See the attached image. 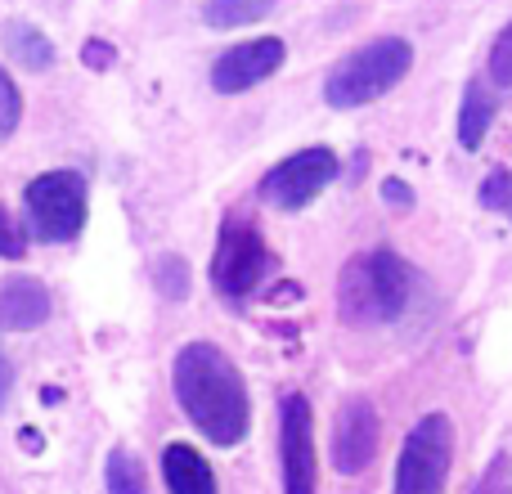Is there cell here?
Wrapping results in <instances>:
<instances>
[{
	"instance_id": "obj_11",
	"label": "cell",
	"mask_w": 512,
	"mask_h": 494,
	"mask_svg": "<svg viewBox=\"0 0 512 494\" xmlns=\"http://www.w3.org/2000/svg\"><path fill=\"white\" fill-rule=\"evenodd\" d=\"M50 319V292L36 279H14L0 283V328H14V333H27V328L45 324Z\"/></svg>"
},
{
	"instance_id": "obj_9",
	"label": "cell",
	"mask_w": 512,
	"mask_h": 494,
	"mask_svg": "<svg viewBox=\"0 0 512 494\" xmlns=\"http://www.w3.org/2000/svg\"><path fill=\"white\" fill-rule=\"evenodd\" d=\"M283 41L279 36H256V41H243L234 50H225L221 59L212 63V86L221 95H239V90H252L261 86L265 77L283 68Z\"/></svg>"
},
{
	"instance_id": "obj_10",
	"label": "cell",
	"mask_w": 512,
	"mask_h": 494,
	"mask_svg": "<svg viewBox=\"0 0 512 494\" xmlns=\"http://www.w3.org/2000/svg\"><path fill=\"white\" fill-rule=\"evenodd\" d=\"M378 454V409L369 400H346L333 432V463L342 477H360Z\"/></svg>"
},
{
	"instance_id": "obj_14",
	"label": "cell",
	"mask_w": 512,
	"mask_h": 494,
	"mask_svg": "<svg viewBox=\"0 0 512 494\" xmlns=\"http://www.w3.org/2000/svg\"><path fill=\"white\" fill-rule=\"evenodd\" d=\"M5 45H9V54H14L23 68H32V72H45L54 63L50 41H45L36 27H27V23H9L5 27Z\"/></svg>"
},
{
	"instance_id": "obj_1",
	"label": "cell",
	"mask_w": 512,
	"mask_h": 494,
	"mask_svg": "<svg viewBox=\"0 0 512 494\" xmlns=\"http://www.w3.org/2000/svg\"><path fill=\"white\" fill-rule=\"evenodd\" d=\"M171 382H176V400L189 414V423L212 445H239L248 436L252 423L248 387H243V373L234 369V360L221 346L212 342L180 346Z\"/></svg>"
},
{
	"instance_id": "obj_18",
	"label": "cell",
	"mask_w": 512,
	"mask_h": 494,
	"mask_svg": "<svg viewBox=\"0 0 512 494\" xmlns=\"http://www.w3.org/2000/svg\"><path fill=\"white\" fill-rule=\"evenodd\" d=\"M490 81L495 86H512V23L499 32L495 50H490Z\"/></svg>"
},
{
	"instance_id": "obj_26",
	"label": "cell",
	"mask_w": 512,
	"mask_h": 494,
	"mask_svg": "<svg viewBox=\"0 0 512 494\" xmlns=\"http://www.w3.org/2000/svg\"><path fill=\"white\" fill-rule=\"evenodd\" d=\"M508 216H512V198H508Z\"/></svg>"
},
{
	"instance_id": "obj_3",
	"label": "cell",
	"mask_w": 512,
	"mask_h": 494,
	"mask_svg": "<svg viewBox=\"0 0 512 494\" xmlns=\"http://www.w3.org/2000/svg\"><path fill=\"white\" fill-rule=\"evenodd\" d=\"M414 68V50L400 36H382V41L360 45L355 54H346L324 81V99L337 108V113H351V108H364L373 99H382L387 90H396L400 81Z\"/></svg>"
},
{
	"instance_id": "obj_13",
	"label": "cell",
	"mask_w": 512,
	"mask_h": 494,
	"mask_svg": "<svg viewBox=\"0 0 512 494\" xmlns=\"http://www.w3.org/2000/svg\"><path fill=\"white\" fill-rule=\"evenodd\" d=\"M490 122H495V95H490V86L472 81V86L463 90V108H459V144L463 149H481Z\"/></svg>"
},
{
	"instance_id": "obj_24",
	"label": "cell",
	"mask_w": 512,
	"mask_h": 494,
	"mask_svg": "<svg viewBox=\"0 0 512 494\" xmlns=\"http://www.w3.org/2000/svg\"><path fill=\"white\" fill-rule=\"evenodd\" d=\"M9 387H14V369H9L5 351H0V405H5V400H9Z\"/></svg>"
},
{
	"instance_id": "obj_19",
	"label": "cell",
	"mask_w": 512,
	"mask_h": 494,
	"mask_svg": "<svg viewBox=\"0 0 512 494\" xmlns=\"http://www.w3.org/2000/svg\"><path fill=\"white\" fill-rule=\"evenodd\" d=\"M508 198H512V176L508 171H490L486 185H481V207H490V212H508Z\"/></svg>"
},
{
	"instance_id": "obj_25",
	"label": "cell",
	"mask_w": 512,
	"mask_h": 494,
	"mask_svg": "<svg viewBox=\"0 0 512 494\" xmlns=\"http://www.w3.org/2000/svg\"><path fill=\"white\" fill-rule=\"evenodd\" d=\"M382 194H387V203H409L405 180H387V185H382Z\"/></svg>"
},
{
	"instance_id": "obj_17",
	"label": "cell",
	"mask_w": 512,
	"mask_h": 494,
	"mask_svg": "<svg viewBox=\"0 0 512 494\" xmlns=\"http://www.w3.org/2000/svg\"><path fill=\"white\" fill-rule=\"evenodd\" d=\"M18 117H23V95H18V86L5 77V72H0V140H5V135H14Z\"/></svg>"
},
{
	"instance_id": "obj_22",
	"label": "cell",
	"mask_w": 512,
	"mask_h": 494,
	"mask_svg": "<svg viewBox=\"0 0 512 494\" xmlns=\"http://www.w3.org/2000/svg\"><path fill=\"white\" fill-rule=\"evenodd\" d=\"M0 256H9V261H14V256H23V234L14 230V221H9L5 207H0Z\"/></svg>"
},
{
	"instance_id": "obj_15",
	"label": "cell",
	"mask_w": 512,
	"mask_h": 494,
	"mask_svg": "<svg viewBox=\"0 0 512 494\" xmlns=\"http://www.w3.org/2000/svg\"><path fill=\"white\" fill-rule=\"evenodd\" d=\"M274 9V0H207L203 5V23L207 27H248L256 18H265Z\"/></svg>"
},
{
	"instance_id": "obj_6",
	"label": "cell",
	"mask_w": 512,
	"mask_h": 494,
	"mask_svg": "<svg viewBox=\"0 0 512 494\" xmlns=\"http://www.w3.org/2000/svg\"><path fill=\"white\" fill-rule=\"evenodd\" d=\"M337 171H342L337 153L324 149V144H310V149L292 153V158H283L279 167L265 171L261 198L270 207H279V212H297V207L315 203V198L324 194L328 185H333Z\"/></svg>"
},
{
	"instance_id": "obj_20",
	"label": "cell",
	"mask_w": 512,
	"mask_h": 494,
	"mask_svg": "<svg viewBox=\"0 0 512 494\" xmlns=\"http://www.w3.org/2000/svg\"><path fill=\"white\" fill-rule=\"evenodd\" d=\"M158 288L167 292V297H185L189 292V279H185V261H180V256H167V261L158 265Z\"/></svg>"
},
{
	"instance_id": "obj_8",
	"label": "cell",
	"mask_w": 512,
	"mask_h": 494,
	"mask_svg": "<svg viewBox=\"0 0 512 494\" xmlns=\"http://www.w3.org/2000/svg\"><path fill=\"white\" fill-rule=\"evenodd\" d=\"M283 494H315V414L306 396H283L279 405Z\"/></svg>"
},
{
	"instance_id": "obj_7",
	"label": "cell",
	"mask_w": 512,
	"mask_h": 494,
	"mask_svg": "<svg viewBox=\"0 0 512 494\" xmlns=\"http://www.w3.org/2000/svg\"><path fill=\"white\" fill-rule=\"evenodd\" d=\"M270 247L252 230L248 221H225L221 243H216V261H212V279L225 297L243 301L248 292L261 288V279L270 274Z\"/></svg>"
},
{
	"instance_id": "obj_16",
	"label": "cell",
	"mask_w": 512,
	"mask_h": 494,
	"mask_svg": "<svg viewBox=\"0 0 512 494\" xmlns=\"http://www.w3.org/2000/svg\"><path fill=\"white\" fill-rule=\"evenodd\" d=\"M108 494H149V481H144V463L135 459L131 450H113L104 468Z\"/></svg>"
},
{
	"instance_id": "obj_23",
	"label": "cell",
	"mask_w": 512,
	"mask_h": 494,
	"mask_svg": "<svg viewBox=\"0 0 512 494\" xmlns=\"http://www.w3.org/2000/svg\"><path fill=\"white\" fill-rule=\"evenodd\" d=\"M81 59H86L90 68H108V63H113V50H108L104 41H90L86 50H81Z\"/></svg>"
},
{
	"instance_id": "obj_5",
	"label": "cell",
	"mask_w": 512,
	"mask_h": 494,
	"mask_svg": "<svg viewBox=\"0 0 512 494\" xmlns=\"http://www.w3.org/2000/svg\"><path fill=\"white\" fill-rule=\"evenodd\" d=\"M454 454V427L445 414H427L405 436V450L396 463V494H441L445 472Z\"/></svg>"
},
{
	"instance_id": "obj_4",
	"label": "cell",
	"mask_w": 512,
	"mask_h": 494,
	"mask_svg": "<svg viewBox=\"0 0 512 494\" xmlns=\"http://www.w3.org/2000/svg\"><path fill=\"white\" fill-rule=\"evenodd\" d=\"M27 234L41 243H68L86 225V180L77 171H45L23 194Z\"/></svg>"
},
{
	"instance_id": "obj_2",
	"label": "cell",
	"mask_w": 512,
	"mask_h": 494,
	"mask_svg": "<svg viewBox=\"0 0 512 494\" xmlns=\"http://www.w3.org/2000/svg\"><path fill=\"white\" fill-rule=\"evenodd\" d=\"M409 301V265L391 247L360 252L342 265L337 310L346 324H391Z\"/></svg>"
},
{
	"instance_id": "obj_12",
	"label": "cell",
	"mask_w": 512,
	"mask_h": 494,
	"mask_svg": "<svg viewBox=\"0 0 512 494\" xmlns=\"http://www.w3.org/2000/svg\"><path fill=\"white\" fill-rule=\"evenodd\" d=\"M162 477H167L171 494H216V477L207 459L194 445H167L162 454Z\"/></svg>"
},
{
	"instance_id": "obj_21",
	"label": "cell",
	"mask_w": 512,
	"mask_h": 494,
	"mask_svg": "<svg viewBox=\"0 0 512 494\" xmlns=\"http://www.w3.org/2000/svg\"><path fill=\"white\" fill-rule=\"evenodd\" d=\"M508 481H512V477H508V459H504V454H499V459L490 463L486 472H481V481H477V486H472V494H512Z\"/></svg>"
}]
</instances>
